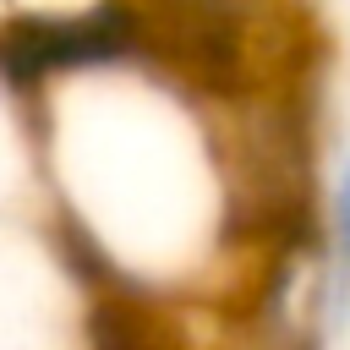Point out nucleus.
<instances>
[{
  "label": "nucleus",
  "instance_id": "1",
  "mask_svg": "<svg viewBox=\"0 0 350 350\" xmlns=\"http://www.w3.org/2000/svg\"><path fill=\"white\" fill-rule=\"evenodd\" d=\"M317 241H323L328 262L339 268V279L350 284V131L328 153V175H323V197H317Z\"/></svg>",
  "mask_w": 350,
  "mask_h": 350
},
{
  "label": "nucleus",
  "instance_id": "2",
  "mask_svg": "<svg viewBox=\"0 0 350 350\" xmlns=\"http://www.w3.org/2000/svg\"><path fill=\"white\" fill-rule=\"evenodd\" d=\"M345 49H350V0H345Z\"/></svg>",
  "mask_w": 350,
  "mask_h": 350
}]
</instances>
